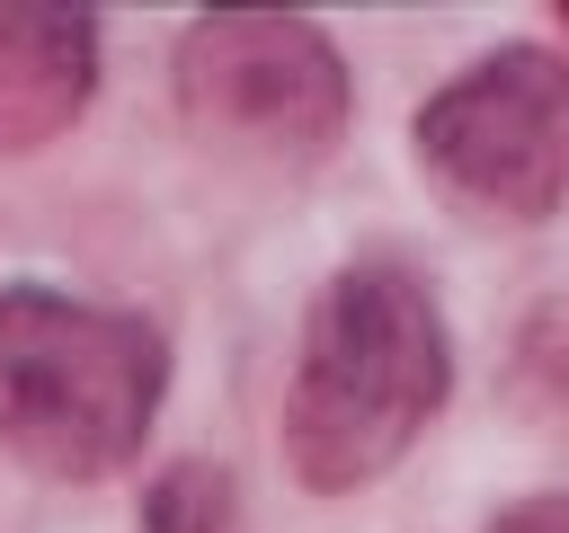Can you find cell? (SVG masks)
<instances>
[{
  "label": "cell",
  "instance_id": "1",
  "mask_svg": "<svg viewBox=\"0 0 569 533\" xmlns=\"http://www.w3.org/2000/svg\"><path fill=\"white\" fill-rule=\"evenodd\" d=\"M453 346L436 293L400 258H356L320 284L284 391V471L320 497L382 480L445 409Z\"/></svg>",
  "mask_w": 569,
  "mask_h": 533
},
{
  "label": "cell",
  "instance_id": "2",
  "mask_svg": "<svg viewBox=\"0 0 569 533\" xmlns=\"http://www.w3.org/2000/svg\"><path fill=\"white\" fill-rule=\"evenodd\" d=\"M169 391V338L142 311L62 284H0V453L44 480H107L142 453Z\"/></svg>",
  "mask_w": 569,
  "mask_h": 533
},
{
  "label": "cell",
  "instance_id": "3",
  "mask_svg": "<svg viewBox=\"0 0 569 533\" xmlns=\"http://www.w3.org/2000/svg\"><path fill=\"white\" fill-rule=\"evenodd\" d=\"M178 124L258 178H302L347 133V62L311 18L284 9H213L178 36Z\"/></svg>",
  "mask_w": 569,
  "mask_h": 533
},
{
  "label": "cell",
  "instance_id": "4",
  "mask_svg": "<svg viewBox=\"0 0 569 533\" xmlns=\"http://www.w3.org/2000/svg\"><path fill=\"white\" fill-rule=\"evenodd\" d=\"M418 160L462 213L542 222L569 195V62L551 44L480 53L418 107Z\"/></svg>",
  "mask_w": 569,
  "mask_h": 533
},
{
  "label": "cell",
  "instance_id": "5",
  "mask_svg": "<svg viewBox=\"0 0 569 533\" xmlns=\"http://www.w3.org/2000/svg\"><path fill=\"white\" fill-rule=\"evenodd\" d=\"M98 89V18L71 0H0V151H44Z\"/></svg>",
  "mask_w": 569,
  "mask_h": 533
},
{
  "label": "cell",
  "instance_id": "6",
  "mask_svg": "<svg viewBox=\"0 0 569 533\" xmlns=\"http://www.w3.org/2000/svg\"><path fill=\"white\" fill-rule=\"evenodd\" d=\"M231 471L222 462H204V453H187V462H169L160 480H151V497H142V533H231Z\"/></svg>",
  "mask_w": 569,
  "mask_h": 533
},
{
  "label": "cell",
  "instance_id": "7",
  "mask_svg": "<svg viewBox=\"0 0 569 533\" xmlns=\"http://www.w3.org/2000/svg\"><path fill=\"white\" fill-rule=\"evenodd\" d=\"M489 533H569V489H551V497H525V506L489 515Z\"/></svg>",
  "mask_w": 569,
  "mask_h": 533
},
{
  "label": "cell",
  "instance_id": "8",
  "mask_svg": "<svg viewBox=\"0 0 569 533\" xmlns=\"http://www.w3.org/2000/svg\"><path fill=\"white\" fill-rule=\"evenodd\" d=\"M560 18H569V9H560Z\"/></svg>",
  "mask_w": 569,
  "mask_h": 533
}]
</instances>
